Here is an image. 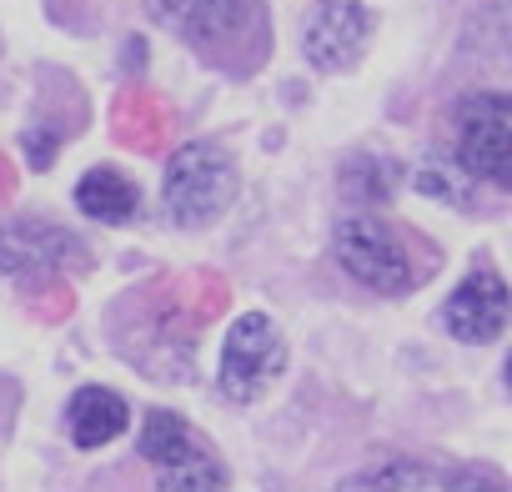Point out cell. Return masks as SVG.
I'll list each match as a JSON object with an SVG mask.
<instances>
[{
	"label": "cell",
	"instance_id": "6da1fadb",
	"mask_svg": "<svg viewBox=\"0 0 512 492\" xmlns=\"http://www.w3.org/2000/svg\"><path fill=\"white\" fill-rule=\"evenodd\" d=\"M136 447L156 467V492H231V477L221 457L206 447V437L166 407L146 412Z\"/></svg>",
	"mask_w": 512,
	"mask_h": 492
},
{
	"label": "cell",
	"instance_id": "7a4b0ae2",
	"mask_svg": "<svg viewBox=\"0 0 512 492\" xmlns=\"http://www.w3.org/2000/svg\"><path fill=\"white\" fill-rule=\"evenodd\" d=\"M332 257H337V267H342L357 287H367V292H377V297H402V292L417 287V267H412V257H407L402 236H397L387 221L367 216V211H352V216L337 221V231H332Z\"/></svg>",
	"mask_w": 512,
	"mask_h": 492
},
{
	"label": "cell",
	"instance_id": "3957f363",
	"mask_svg": "<svg viewBox=\"0 0 512 492\" xmlns=\"http://www.w3.org/2000/svg\"><path fill=\"white\" fill-rule=\"evenodd\" d=\"M457 171L497 191L512 186V101L502 91H472L452 111Z\"/></svg>",
	"mask_w": 512,
	"mask_h": 492
},
{
	"label": "cell",
	"instance_id": "277c9868",
	"mask_svg": "<svg viewBox=\"0 0 512 492\" xmlns=\"http://www.w3.org/2000/svg\"><path fill=\"white\" fill-rule=\"evenodd\" d=\"M161 196H166V211H171L176 226H186V231L211 226L236 196V166L216 141H186L166 161Z\"/></svg>",
	"mask_w": 512,
	"mask_h": 492
},
{
	"label": "cell",
	"instance_id": "5b68a950",
	"mask_svg": "<svg viewBox=\"0 0 512 492\" xmlns=\"http://www.w3.org/2000/svg\"><path fill=\"white\" fill-rule=\"evenodd\" d=\"M86 241L46 216H11L0 221V277L21 282H56L66 272H86Z\"/></svg>",
	"mask_w": 512,
	"mask_h": 492
},
{
	"label": "cell",
	"instance_id": "8992f818",
	"mask_svg": "<svg viewBox=\"0 0 512 492\" xmlns=\"http://www.w3.org/2000/svg\"><path fill=\"white\" fill-rule=\"evenodd\" d=\"M287 372V337L267 312H241L221 342V392L231 402H256Z\"/></svg>",
	"mask_w": 512,
	"mask_h": 492
},
{
	"label": "cell",
	"instance_id": "52a82bcc",
	"mask_svg": "<svg viewBox=\"0 0 512 492\" xmlns=\"http://www.w3.org/2000/svg\"><path fill=\"white\" fill-rule=\"evenodd\" d=\"M372 31H377V16L362 0H317L307 26H302V51L317 71L337 76V71H352L362 61Z\"/></svg>",
	"mask_w": 512,
	"mask_h": 492
},
{
	"label": "cell",
	"instance_id": "ba28073f",
	"mask_svg": "<svg viewBox=\"0 0 512 492\" xmlns=\"http://www.w3.org/2000/svg\"><path fill=\"white\" fill-rule=\"evenodd\" d=\"M151 21L186 46L221 51L256 21V0H151Z\"/></svg>",
	"mask_w": 512,
	"mask_h": 492
},
{
	"label": "cell",
	"instance_id": "9c48e42d",
	"mask_svg": "<svg viewBox=\"0 0 512 492\" xmlns=\"http://www.w3.org/2000/svg\"><path fill=\"white\" fill-rule=\"evenodd\" d=\"M442 327L467 342V347H487L507 332V282L492 267H472L462 277V287L447 297L442 307Z\"/></svg>",
	"mask_w": 512,
	"mask_h": 492
},
{
	"label": "cell",
	"instance_id": "30bf717a",
	"mask_svg": "<svg viewBox=\"0 0 512 492\" xmlns=\"http://www.w3.org/2000/svg\"><path fill=\"white\" fill-rule=\"evenodd\" d=\"M126 422H131V407H126V397L111 392V387H81V392H71V402H66L71 442L86 447V452L116 442V437L126 432Z\"/></svg>",
	"mask_w": 512,
	"mask_h": 492
},
{
	"label": "cell",
	"instance_id": "8fae6325",
	"mask_svg": "<svg viewBox=\"0 0 512 492\" xmlns=\"http://www.w3.org/2000/svg\"><path fill=\"white\" fill-rule=\"evenodd\" d=\"M76 206H81V216H91V221H101V226H121V221H131V216L141 211V191H136L131 176H121V171H111V166H96V171L81 176Z\"/></svg>",
	"mask_w": 512,
	"mask_h": 492
},
{
	"label": "cell",
	"instance_id": "7c38bea8",
	"mask_svg": "<svg viewBox=\"0 0 512 492\" xmlns=\"http://www.w3.org/2000/svg\"><path fill=\"white\" fill-rule=\"evenodd\" d=\"M397 186V166L382 161V156H352L342 166V196L357 201V206H372V201H387Z\"/></svg>",
	"mask_w": 512,
	"mask_h": 492
},
{
	"label": "cell",
	"instance_id": "4fadbf2b",
	"mask_svg": "<svg viewBox=\"0 0 512 492\" xmlns=\"http://www.w3.org/2000/svg\"><path fill=\"white\" fill-rule=\"evenodd\" d=\"M427 477H432V467L397 457V462H377V467L347 477L337 492H407V487H417V482H427Z\"/></svg>",
	"mask_w": 512,
	"mask_h": 492
},
{
	"label": "cell",
	"instance_id": "5bb4252c",
	"mask_svg": "<svg viewBox=\"0 0 512 492\" xmlns=\"http://www.w3.org/2000/svg\"><path fill=\"white\" fill-rule=\"evenodd\" d=\"M447 492H507L502 477L492 467H452V472H437Z\"/></svg>",
	"mask_w": 512,
	"mask_h": 492
},
{
	"label": "cell",
	"instance_id": "9a60e30c",
	"mask_svg": "<svg viewBox=\"0 0 512 492\" xmlns=\"http://www.w3.org/2000/svg\"><path fill=\"white\" fill-rule=\"evenodd\" d=\"M417 191H427V196H447V201H462V191L447 181V171H437V166H427V171H417Z\"/></svg>",
	"mask_w": 512,
	"mask_h": 492
}]
</instances>
